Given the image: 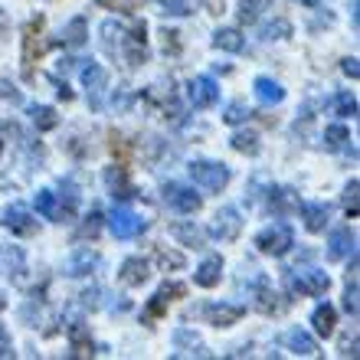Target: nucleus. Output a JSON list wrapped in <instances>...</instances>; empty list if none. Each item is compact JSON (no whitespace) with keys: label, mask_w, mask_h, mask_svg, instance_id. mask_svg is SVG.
Listing matches in <instances>:
<instances>
[{"label":"nucleus","mask_w":360,"mask_h":360,"mask_svg":"<svg viewBox=\"0 0 360 360\" xmlns=\"http://www.w3.org/2000/svg\"><path fill=\"white\" fill-rule=\"evenodd\" d=\"M282 278L292 295H311V298H318V295H324L331 288V278H328V272H321V269H304V272H298V275H295V269H285Z\"/></svg>","instance_id":"f257e3e1"},{"label":"nucleus","mask_w":360,"mask_h":360,"mask_svg":"<svg viewBox=\"0 0 360 360\" xmlns=\"http://www.w3.org/2000/svg\"><path fill=\"white\" fill-rule=\"evenodd\" d=\"M292 246H295V233L288 223H272V226H266L256 236V249L262 256H272V259L285 256Z\"/></svg>","instance_id":"f03ea898"},{"label":"nucleus","mask_w":360,"mask_h":360,"mask_svg":"<svg viewBox=\"0 0 360 360\" xmlns=\"http://www.w3.org/2000/svg\"><path fill=\"white\" fill-rule=\"evenodd\" d=\"M187 171H190V177H193V184L210 190V193H219V190L229 184V167L219 161H193Z\"/></svg>","instance_id":"7ed1b4c3"},{"label":"nucleus","mask_w":360,"mask_h":360,"mask_svg":"<svg viewBox=\"0 0 360 360\" xmlns=\"http://www.w3.org/2000/svg\"><path fill=\"white\" fill-rule=\"evenodd\" d=\"M43 23H46L43 17H33L27 23V30H23V76L27 79H33V63L46 49V43H43Z\"/></svg>","instance_id":"20e7f679"},{"label":"nucleus","mask_w":360,"mask_h":360,"mask_svg":"<svg viewBox=\"0 0 360 360\" xmlns=\"http://www.w3.org/2000/svg\"><path fill=\"white\" fill-rule=\"evenodd\" d=\"M108 229L115 233V239H134L148 229V219H141L128 207H115L112 213H108Z\"/></svg>","instance_id":"39448f33"},{"label":"nucleus","mask_w":360,"mask_h":360,"mask_svg":"<svg viewBox=\"0 0 360 360\" xmlns=\"http://www.w3.org/2000/svg\"><path fill=\"white\" fill-rule=\"evenodd\" d=\"M148 23H134L128 33H124V39H122V53H124V63L128 66H144L148 63Z\"/></svg>","instance_id":"423d86ee"},{"label":"nucleus","mask_w":360,"mask_h":360,"mask_svg":"<svg viewBox=\"0 0 360 360\" xmlns=\"http://www.w3.org/2000/svg\"><path fill=\"white\" fill-rule=\"evenodd\" d=\"M200 318H207L213 328H233V324L246 314V304H239V302H217V304H203L200 311Z\"/></svg>","instance_id":"0eeeda50"},{"label":"nucleus","mask_w":360,"mask_h":360,"mask_svg":"<svg viewBox=\"0 0 360 360\" xmlns=\"http://www.w3.org/2000/svg\"><path fill=\"white\" fill-rule=\"evenodd\" d=\"M239 229H243V217H239L236 207H223L213 217V223H210V236L219 239V243H233V239L239 236Z\"/></svg>","instance_id":"6e6552de"},{"label":"nucleus","mask_w":360,"mask_h":360,"mask_svg":"<svg viewBox=\"0 0 360 360\" xmlns=\"http://www.w3.org/2000/svg\"><path fill=\"white\" fill-rule=\"evenodd\" d=\"M164 203L174 207L177 213H197L203 207V197L193 193V187H184V184H164Z\"/></svg>","instance_id":"1a4fd4ad"},{"label":"nucleus","mask_w":360,"mask_h":360,"mask_svg":"<svg viewBox=\"0 0 360 360\" xmlns=\"http://www.w3.org/2000/svg\"><path fill=\"white\" fill-rule=\"evenodd\" d=\"M105 184L112 190L115 200H134L138 197V187L131 184L128 177V164H112V167H105Z\"/></svg>","instance_id":"9d476101"},{"label":"nucleus","mask_w":360,"mask_h":360,"mask_svg":"<svg viewBox=\"0 0 360 360\" xmlns=\"http://www.w3.org/2000/svg\"><path fill=\"white\" fill-rule=\"evenodd\" d=\"M0 223H4L10 233H17V236H33V233H37V219H33V213H30L23 203H10V207L4 210V219H0Z\"/></svg>","instance_id":"9b49d317"},{"label":"nucleus","mask_w":360,"mask_h":360,"mask_svg":"<svg viewBox=\"0 0 360 360\" xmlns=\"http://www.w3.org/2000/svg\"><path fill=\"white\" fill-rule=\"evenodd\" d=\"M187 98L193 108H210V105H217V98H219V86L210 76H197L187 82Z\"/></svg>","instance_id":"f8f14e48"},{"label":"nucleus","mask_w":360,"mask_h":360,"mask_svg":"<svg viewBox=\"0 0 360 360\" xmlns=\"http://www.w3.org/2000/svg\"><path fill=\"white\" fill-rule=\"evenodd\" d=\"M351 252H357V236L351 233V226H338L328 239V259H347Z\"/></svg>","instance_id":"ddd939ff"},{"label":"nucleus","mask_w":360,"mask_h":360,"mask_svg":"<svg viewBox=\"0 0 360 360\" xmlns=\"http://www.w3.org/2000/svg\"><path fill=\"white\" fill-rule=\"evenodd\" d=\"M282 344L288 347L292 354H298V357H314L318 354V341H314L308 331H302V328H292V331L282 334Z\"/></svg>","instance_id":"4468645a"},{"label":"nucleus","mask_w":360,"mask_h":360,"mask_svg":"<svg viewBox=\"0 0 360 360\" xmlns=\"http://www.w3.org/2000/svg\"><path fill=\"white\" fill-rule=\"evenodd\" d=\"M252 298H256V311L262 314H278L288 308V302H278V295L269 288L266 278H256V292H252Z\"/></svg>","instance_id":"2eb2a0df"},{"label":"nucleus","mask_w":360,"mask_h":360,"mask_svg":"<svg viewBox=\"0 0 360 360\" xmlns=\"http://www.w3.org/2000/svg\"><path fill=\"white\" fill-rule=\"evenodd\" d=\"M298 207H302V219H304V229H308V233H321V229L328 226V203L304 200Z\"/></svg>","instance_id":"dca6fc26"},{"label":"nucleus","mask_w":360,"mask_h":360,"mask_svg":"<svg viewBox=\"0 0 360 360\" xmlns=\"http://www.w3.org/2000/svg\"><path fill=\"white\" fill-rule=\"evenodd\" d=\"M89 43V20L86 17H72L63 27V39H59V46H69V49H79Z\"/></svg>","instance_id":"f3484780"},{"label":"nucleus","mask_w":360,"mask_h":360,"mask_svg":"<svg viewBox=\"0 0 360 360\" xmlns=\"http://www.w3.org/2000/svg\"><path fill=\"white\" fill-rule=\"evenodd\" d=\"M219 278H223V259L219 256H207L193 272V282L200 288H213V285H219Z\"/></svg>","instance_id":"a211bd4d"},{"label":"nucleus","mask_w":360,"mask_h":360,"mask_svg":"<svg viewBox=\"0 0 360 360\" xmlns=\"http://www.w3.org/2000/svg\"><path fill=\"white\" fill-rule=\"evenodd\" d=\"M148 275H151V272H148V262H144L141 256H131V259H124V262H122V272H118V278H122L124 285H131V288H134V285H144V282H148Z\"/></svg>","instance_id":"6ab92c4d"},{"label":"nucleus","mask_w":360,"mask_h":360,"mask_svg":"<svg viewBox=\"0 0 360 360\" xmlns=\"http://www.w3.org/2000/svg\"><path fill=\"white\" fill-rule=\"evenodd\" d=\"M252 92H256V98L262 105H278L285 98V89L275 82V79H269V76H259L256 82H252Z\"/></svg>","instance_id":"aec40b11"},{"label":"nucleus","mask_w":360,"mask_h":360,"mask_svg":"<svg viewBox=\"0 0 360 360\" xmlns=\"http://www.w3.org/2000/svg\"><path fill=\"white\" fill-rule=\"evenodd\" d=\"M213 46L223 49V53H243V49H246V37H243L236 27L217 30V33H213Z\"/></svg>","instance_id":"412c9836"},{"label":"nucleus","mask_w":360,"mask_h":360,"mask_svg":"<svg viewBox=\"0 0 360 360\" xmlns=\"http://www.w3.org/2000/svg\"><path fill=\"white\" fill-rule=\"evenodd\" d=\"M334 321H338V311H334L328 302L314 308L311 324H314V334H318V338H331V334H334Z\"/></svg>","instance_id":"4be33fe9"},{"label":"nucleus","mask_w":360,"mask_h":360,"mask_svg":"<svg viewBox=\"0 0 360 360\" xmlns=\"http://www.w3.org/2000/svg\"><path fill=\"white\" fill-rule=\"evenodd\" d=\"M171 236L177 239L180 246H193V249L203 246V229L193 226V223H174V226H171Z\"/></svg>","instance_id":"5701e85b"},{"label":"nucleus","mask_w":360,"mask_h":360,"mask_svg":"<svg viewBox=\"0 0 360 360\" xmlns=\"http://www.w3.org/2000/svg\"><path fill=\"white\" fill-rule=\"evenodd\" d=\"M30 118L37 124V131H53V128H59V115H56V108H49V105H30Z\"/></svg>","instance_id":"b1692460"},{"label":"nucleus","mask_w":360,"mask_h":360,"mask_svg":"<svg viewBox=\"0 0 360 360\" xmlns=\"http://www.w3.org/2000/svg\"><path fill=\"white\" fill-rule=\"evenodd\" d=\"M269 207H272L275 213H288L292 207H298V197H295V190H288V187H272L269 190Z\"/></svg>","instance_id":"393cba45"},{"label":"nucleus","mask_w":360,"mask_h":360,"mask_svg":"<svg viewBox=\"0 0 360 360\" xmlns=\"http://www.w3.org/2000/svg\"><path fill=\"white\" fill-rule=\"evenodd\" d=\"M229 144H233V151L249 154V158H256V154L262 151V144H259V134H252V131H236L233 138H229Z\"/></svg>","instance_id":"a878e982"},{"label":"nucleus","mask_w":360,"mask_h":360,"mask_svg":"<svg viewBox=\"0 0 360 360\" xmlns=\"http://www.w3.org/2000/svg\"><path fill=\"white\" fill-rule=\"evenodd\" d=\"M95 266H98V256L89 252V249H79L76 256L69 259L66 275H89V269H95Z\"/></svg>","instance_id":"bb28decb"},{"label":"nucleus","mask_w":360,"mask_h":360,"mask_svg":"<svg viewBox=\"0 0 360 360\" xmlns=\"http://www.w3.org/2000/svg\"><path fill=\"white\" fill-rule=\"evenodd\" d=\"M105 82H108V72H105L98 63L89 59V66H82V86H86L89 92H98V89H105Z\"/></svg>","instance_id":"cd10ccee"},{"label":"nucleus","mask_w":360,"mask_h":360,"mask_svg":"<svg viewBox=\"0 0 360 360\" xmlns=\"http://www.w3.org/2000/svg\"><path fill=\"white\" fill-rule=\"evenodd\" d=\"M167 295H161V292H154L151 298H148V304H144V311H141V321L144 324H151V321H158V318H164L167 314Z\"/></svg>","instance_id":"c85d7f7f"},{"label":"nucleus","mask_w":360,"mask_h":360,"mask_svg":"<svg viewBox=\"0 0 360 360\" xmlns=\"http://www.w3.org/2000/svg\"><path fill=\"white\" fill-rule=\"evenodd\" d=\"M33 207L43 219H56L59 217V203H56V193L53 190H39L37 200H33Z\"/></svg>","instance_id":"c756f323"},{"label":"nucleus","mask_w":360,"mask_h":360,"mask_svg":"<svg viewBox=\"0 0 360 360\" xmlns=\"http://www.w3.org/2000/svg\"><path fill=\"white\" fill-rule=\"evenodd\" d=\"M324 144H328L331 151H344V148L351 144V131H347L344 124H328V128H324Z\"/></svg>","instance_id":"7c9ffc66"},{"label":"nucleus","mask_w":360,"mask_h":360,"mask_svg":"<svg viewBox=\"0 0 360 360\" xmlns=\"http://www.w3.org/2000/svg\"><path fill=\"white\" fill-rule=\"evenodd\" d=\"M174 344H177V347H190L197 357H210V351L197 341V334L187 331V328H177V331H174Z\"/></svg>","instance_id":"2f4dec72"},{"label":"nucleus","mask_w":360,"mask_h":360,"mask_svg":"<svg viewBox=\"0 0 360 360\" xmlns=\"http://www.w3.org/2000/svg\"><path fill=\"white\" fill-rule=\"evenodd\" d=\"M108 151L115 154V158H118V164H128L131 161V141H128V138H124V134H108Z\"/></svg>","instance_id":"473e14b6"},{"label":"nucleus","mask_w":360,"mask_h":360,"mask_svg":"<svg viewBox=\"0 0 360 360\" xmlns=\"http://www.w3.org/2000/svg\"><path fill=\"white\" fill-rule=\"evenodd\" d=\"M262 37H266V39H288V37H292V23H288V20H282V17H275L272 23H266V27H262Z\"/></svg>","instance_id":"72a5a7b5"},{"label":"nucleus","mask_w":360,"mask_h":360,"mask_svg":"<svg viewBox=\"0 0 360 360\" xmlns=\"http://www.w3.org/2000/svg\"><path fill=\"white\" fill-rule=\"evenodd\" d=\"M154 259L161 269H184V256L174 252V249H164V246H154Z\"/></svg>","instance_id":"f704fd0d"},{"label":"nucleus","mask_w":360,"mask_h":360,"mask_svg":"<svg viewBox=\"0 0 360 360\" xmlns=\"http://www.w3.org/2000/svg\"><path fill=\"white\" fill-rule=\"evenodd\" d=\"M334 112L341 115V118H354L357 115V98L351 92H338L334 95Z\"/></svg>","instance_id":"c9c22d12"},{"label":"nucleus","mask_w":360,"mask_h":360,"mask_svg":"<svg viewBox=\"0 0 360 360\" xmlns=\"http://www.w3.org/2000/svg\"><path fill=\"white\" fill-rule=\"evenodd\" d=\"M249 118H252V112H249L246 102H233L226 108V115H223V122L226 124H243V122H249Z\"/></svg>","instance_id":"e433bc0d"},{"label":"nucleus","mask_w":360,"mask_h":360,"mask_svg":"<svg viewBox=\"0 0 360 360\" xmlns=\"http://www.w3.org/2000/svg\"><path fill=\"white\" fill-rule=\"evenodd\" d=\"M95 4L105 7V10H115V13H134L144 0H95Z\"/></svg>","instance_id":"4c0bfd02"},{"label":"nucleus","mask_w":360,"mask_h":360,"mask_svg":"<svg viewBox=\"0 0 360 360\" xmlns=\"http://www.w3.org/2000/svg\"><path fill=\"white\" fill-rule=\"evenodd\" d=\"M269 0H239V20L243 23H252V20L259 17V10L266 7Z\"/></svg>","instance_id":"58836bf2"},{"label":"nucleus","mask_w":360,"mask_h":360,"mask_svg":"<svg viewBox=\"0 0 360 360\" xmlns=\"http://www.w3.org/2000/svg\"><path fill=\"white\" fill-rule=\"evenodd\" d=\"M357 190H360L357 177L344 187V210H347V217H351V219H357Z\"/></svg>","instance_id":"ea45409f"},{"label":"nucleus","mask_w":360,"mask_h":360,"mask_svg":"<svg viewBox=\"0 0 360 360\" xmlns=\"http://www.w3.org/2000/svg\"><path fill=\"white\" fill-rule=\"evenodd\" d=\"M344 308H347V314H351V318H357V278H354V275H347V292H344Z\"/></svg>","instance_id":"a19ab883"},{"label":"nucleus","mask_w":360,"mask_h":360,"mask_svg":"<svg viewBox=\"0 0 360 360\" xmlns=\"http://www.w3.org/2000/svg\"><path fill=\"white\" fill-rule=\"evenodd\" d=\"M98 229H102V213H89L86 223H82V229H79V236H82V239H95V236H98Z\"/></svg>","instance_id":"79ce46f5"},{"label":"nucleus","mask_w":360,"mask_h":360,"mask_svg":"<svg viewBox=\"0 0 360 360\" xmlns=\"http://www.w3.org/2000/svg\"><path fill=\"white\" fill-rule=\"evenodd\" d=\"M161 13H167V17H187L190 4L187 0H161Z\"/></svg>","instance_id":"37998d69"},{"label":"nucleus","mask_w":360,"mask_h":360,"mask_svg":"<svg viewBox=\"0 0 360 360\" xmlns=\"http://www.w3.org/2000/svg\"><path fill=\"white\" fill-rule=\"evenodd\" d=\"M161 37H164V53H167V56H177L180 53V33L177 30H164Z\"/></svg>","instance_id":"c03bdc74"},{"label":"nucleus","mask_w":360,"mask_h":360,"mask_svg":"<svg viewBox=\"0 0 360 360\" xmlns=\"http://www.w3.org/2000/svg\"><path fill=\"white\" fill-rule=\"evenodd\" d=\"M158 292L167 295V302H174V298H184V295H187V285L184 282H164Z\"/></svg>","instance_id":"a18cd8bd"},{"label":"nucleus","mask_w":360,"mask_h":360,"mask_svg":"<svg viewBox=\"0 0 360 360\" xmlns=\"http://www.w3.org/2000/svg\"><path fill=\"white\" fill-rule=\"evenodd\" d=\"M203 7H207V13H213V17H223V13H226V0H203Z\"/></svg>","instance_id":"49530a36"},{"label":"nucleus","mask_w":360,"mask_h":360,"mask_svg":"<svg viewBox=\"0 0 360 360\" xmlns=\"http://www.w3.org/2000/svg\"><path fill=\"white\" fill-rule=\"evenodd\" d=\"M344 76H351V79H357L360 76V66H357V56H347V59H344Z\"/></svg>","instance_id":"de8ad7c7"},{"label":"nucleus","mask_w":360,"mask_h":360,"mask_svg":"<svg viewBox=\"0 0 360 360\" xmlns=\"http://www.w3.org/2000/svg\"><path fill=\"white\" fill-rule=\"evenodd\" d=\"M0 357H13V351H10V338H7V328L0 324Z\"/></svg>","instance_id":"09e8293b"},{"label":"nucleus","mask_w":360,"mask_h":360,"mask_svg":"<svg viewBox=\"0 0 360 360\" xmlns=\"http://www.w3.org/2000/svg\"><path fill=\"white\" fill-rule=\"evenodd\" d=\"M0 95H4L7 102L20 105V92H17V89H13V86H10V82H4V86H0Z\"/></svg>","instance_id":"8fccbe9b"},{"label":"nucleus","mask_w":360,"mask_h":360,"mask_svg":"<svg viewBox=\"0 0 360 360\" xmlns=\"http://www.w3.org/2000/svg\"><path fill=\"white\" fill-rule=\"evenodd\" d=\"M341 357H357V338H351V341L341 344Z\"/></svg>","instance_id":"3c124183"},{"label":"nucleus","mask_w":360,"mask_h":360,"mask_svg":"<svg viewBox=\"0 0 360 360\" xmlns=\"http://www.w3.org/2000/svg\"><path fill=\"white\" fill-rule=\"evenodd\" d=\"M53 82H56V92H59V98H63V102H72V92H69V86H66V82H59V79H53Z\"/></svg>","instance_id":"603ef678"},{"label":"nucleus","mask_w":360,"mask_h":360,"mask_svg":"<svg viewBox=\"0 0 360 360\" xmlns=\"http://www.w3.org/2000/svg\"><path fill=\"white\" fill-rule=\"evenodd\" d=\"M302 4H304V7H308V10H314V7H321V0H302Z\"/></svg>","instance_id":"864d4df0"},{"label":"nucleus","mask_w":360,"mask_h":360,"mask_svg":"<svg viewBox=\"0 0 360 360\" xmlns=\"http://www.w3.org/2000/svg\"><path fill=\"white\" fill-rule=\"evenodd\" d=\"M4 30H7V13L0 10V33H4Z\"/></svg>","instance_id":"5fc2aeb1"},{"label":"nucleus","mask_w":360,"mask_h":360,"mask_svg":"<svg viewBox=\"0 0 360 360\" xmlns=\"http://www.w3.org/2000/svg\"><path fill=\"white\" fill-rule=\"evenodd\" d=\"M4 308H7V298H4V295H0V311H4Z\"/></svg>","instance_id":"6e6d98bb"},{"label":"nucleus","mask_w":360,"mask_h":360,"mask_svg":"<svg viewBox=\"0 0 360 360\" xmlns=\"http://www.w3.org/2000/svg\"><path fill=\"white\" fill-rule=\"evenodd\" d=\"M0 151H4V138H0Z\"/></svg>","instance_id":"4d7b16f0"}]
</instances>
